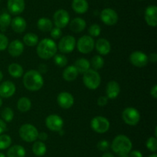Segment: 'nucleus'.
I'll return each instance as SVG.
<instances>
[{"instance_id": "45", "label": "nucleus", "mask_w": 157, "mask_h": 157, "mask_svg": "<svg viewBox=\"0 0 157 157\" xmlns=\"http://www.w3.org/2000/svg\"><path fill=\"white\" fill-rule=\"evenodd\" d=\"M148 60L153 63H156L157 62V53L156 52H153L150 53V55L148 56Z\"/></svg>"}, {"instance_id": "38", "label": "nucleus", "mask_w": 157, "mask_h": 157, "mask_svg": "<svg viewBox=\"0 0 157 157\" xmlns=\"http://www.w3.org/2000/svg\"><path fill=\"white\" fill-rule=\"evenodd\" d=\"M88 33L90 36L92 38L94 37H98L101 33V28L98 24H92L90 27L88 28Z\"/></svg>"}, {"instance_id": "8", "label": "nucleus", "mask_w": 157, "mask_h": 157, "mask_svg": "<svg viewBox=\"0 0 157 157\" xmlns=\"http://www.w3.org/2000/svg\"><path fill=\"white\" fill-rule=\"evenodd\" d=\"M76 38L71 35H67L61 38L58 45V50L61 53H71L76 48Z\"/></svg>"}, {"instance_id": "7", "label": "nucleus", "mask_w": 157, "mask_h": 157, "mask_svg": "<svg viewBox=\"0 0 157 157\" xmlns=\"http://www.w3.org/2000/svg\"><path fill=\"white\" fill-rule=\"evenodd\" d=\"M122 119L126 124L129 126H136L140 121V113L134 107H127L122 112Z\"/></svg>"}, {"instance_id": "55", "label": "nucleus", "mask_w": 157, "mask_h": 157, "mask_svg": "<svg viewBox=\"0 0 157 157\" xmlns=\"http://www.w3.org/2000/svg\"><path fill=\"white\" fill-rule=\"evenodd\" d=\"M120 157H127V155H124V156H120Z\"/></svg>"}, {"instance_id": "47", "label": "nucleus", "mask_w": 157, "mask_h": 157, "mask_svg": "<svg viewBox=\"0 0 157 157\" xmlns=\"http://www.w3.org/2000/svg\"><path fill=\"white\" fill-rule=\"evenodd\" d=\"M150 95H152L153 98L157 99V85H154V86L151 88V90H150Z\"/></svg>"}, {"instance_id": "57", "label": "nucleus", "mask_w": 157, "mask_h": 157, "mask_svg": "<svg viewBox=\"0 0 157 157\" xmlns=\"http://www.w3.org/2000/svg\"><path fill=\"white\" fill-rule=\"evenodd\" d=\"M0 2H1V0H0Z\"/></svg>"}, {"instance_id": "13", "label": "nucleus", "mask_w": 157, "mask_h": 157, "mask_svg": "<svg viewBox=\"0 0 157 157\" xmlns=\"http://www.w3.org/2000/svg\"><path fill=\"white\" fill-rule=\"evenodd\" d=\"M130 63L135 67L144 68L148 64V55L141 51H135L130 55L129 57Z\"/></svg>"}, {"instance_id": "37", "label": "nucleus", "mask_w": 157, "mask_h": 157, "mask_svg": "<svg viewBox=\"0 0 157 157\" xmlns=\"http://www.w3.org/2000/svg\"><path fill=\"white\" fill-rule=\"evenodd\" d=\"M146 146L147 148L150 151V152H155L157 151V139L155 136H151L148 138L146 143Z\"/></svg>"}, {"instance_id": "26", "label": "nucleus", "mask_w": 157, "mask_h": 157, "mask_svg": "<svg viewBox=\"0 0 157 157\" xmlns=\"http://www.w3.org/2000/svg\"><path fill=\"white\" fill-rule=\"evenodd\" d=\"M8 72L12 77L15 78H21L24 75V69L18 63H12L8 67Z\"/></svg>"}, {"instance_id": "42", "label": "nucleus", "mask_w": 157, "mask_h": 157, "mask_svg": "<svg viewBox=\"0 0 157 157\" xmlns=\"http://www.w3.org/2000/svg\"><path fill=\"white\" fill-rule=\"evenodd\" d=\"M108 103V99L106 95H101L99 98L98 99V101H97V103L99 106L101 107H103V106H105Z\"/></svg>"}, {"instance_id": "19", "label": "nucleus", "mask_w": 157, "mask_h": 157, "mask_svg": "<svg viewBox=\"0 0 157 157\" xmlns=\"http://www.w3.org/2000/svg\"><path fill=\"white\" fill-rule=\"evenodd\" d=\"M24 44L18 39H15L9 43L7 49L9 55L12 57H18L24 52Z\"/></svg>"}, {"instance_id": "32", "label": "nucleus", "mask_w": 157, "mask_h": 157, "mask_svg": "<svg viewBox=\"0 0 157 157\" xmlns=\"http://www.w3.org/2000/svg\"><path fill=\"white\" fill-rule=\"evenodd\" d=\"M12 18L10 14L8 12H2L0 15V30L2 32H6L8 28L10 26Z\"/></svg>"}, {"instance_id": "54", "label": "nucleus", "mask_w": 157, "mask_h": 157, "mask_svg": "<svg viewBox=\"0 0 157 157\" xmlns=\"http://www.w3.org/2000/svg\"><path fill=\"white\" fill-rule=\"evenodd\" d=\"M0 157H6V156L4 153H2V152H0Z\"/></svg>"}, {"instance_id": "44", "label": "nucleus", "mask_w": 157, "mask_h": 157, "mask_svg": "<svg viewBox=\"0 0 157 157\" xmlns=\"http://www.w3.org/2000/svg\"><path fill=\"white\" fill-rule=\"evenodd\" d=\"M38 72L41 74L45 73L48 71V66L44 63H41V64L39 65V67H38Z\"/></svg>"}, {"instance_id": "9", "label": "nucleus", "mask_w": 157, "mask_h": 157, "mask_svg": "<svg viewBox=\"0 0 157 157\" xmlns=\"http://www.w3.org/2000/svg\"><path fill=\"white\" fill-rule=\"evenodd\" d=\"M95 41L90 35H83L76 43V47L81 53L88 54L94 49Z\"/></svg>"}, {"instance_id": "5", "label": "nucleus", "mask_w": 157, "mask_h": 157, "mask_svg": "<svg viewBox=\"0 0 157 157\" xmlns=\"http://www.w3.org/2000/svg\"><path fill=\"white\" fill-rule=\"evenodd\" d=\"M39 132L38 129L32 124L25 123L20 126L18 129L19 136L23 141L26 143H34L38 139V135Z\"/></svg>"}, {"instance_id": "34", "label": "nucleus", "mask_w": 157, "mask_h": 157, "mask_svg": "<svg viewBox=\"0 0 157 157\" xmlns=\"http://www.w3.org/2000/svg\"><path fill=\"white\" fill-rule=\"evenodd\" d=\"M1 117L5 123H11L14 119V112L12 108H4L1 112Z\"/></svg>"}, {"instance_id": "20", "label": "nucleus", "mask_w": 157, "mask_h": 157, "mask_svg": "<svg viewBox=\"0 0 157 157\" xmlns=\"http://www.w3.org/2000/svg\"><path fill=\"white\" fill-rule=\"evenodd\" d=\"M94 48L96 49L97 52L100 54V55H108L111 50V45L110 42L104 38H101L98 39L95 42Z\"/></svg>"}, {"instance_id": "3", "label": "nucleus", "mask_w": 157, "mask_h": 157, "mask_svg": "<svg viewBox=\"0 0 157 157\" xmlns=\"http://www.w3.org/2000/svg\"><path fill=\"white\" fill-rule=\"evenodd\" d=\"M111 149L114 153L120 156L127 155L133 148V143L128 136L125 135H118L115 137L110 145Z\"/></svg>"}, {"instance_id": "49", "label": "nucleus", "mask_w": 157, "mask_h": 157, "mask_svg": "<svg viewBox=\"0 0 157 157\" xmlns=\"http://www.w3.org/2000/svg\"><path fill=\"white\" fill-rule=\"evenodd\" d=\"M101 157H114V155L111 153V152H104V154L102 155Z\"/></svg>"}, {"instance_id": "41", "label": "nucleus", "mask_w": 157, "mask_h": 157, "mask_svg": "<svg viewBox=\"0 0 157 157\" xmlns=\"http://www.w3.org/2000/svg\"><path fill=\"white\" fill-rule=\"evenodd\" d=\"M50 35L53 39H58L62 36V31H61V29L58 27H53L50 31Z\"/></svg>"}, {"instance_id": "31", "label": "nucleus", "mask_w": 157, "mask_h": 157, "mask_svg": "<svg viewBox=\"0 0 157 157\" xmlns=\"http://www.w3.org/2000/svg\"><path fill=\"white\" fill-rule=\"evenodd\" d=\"M38 42H39L38 36L33 32H29L23 36V44L29 47H34L37 46Z\"/></svg>"}, {"instance_id": "50", "label": "nucleus", "mask_w": 157, "mask_h": 157, "mask_svg": "<svg viewBox=\"0 0 157 157\" xmlns=\"http://www.w3.org/2000/svg\"><path fill=\"white\" fill-rule=\"evenodd\" d=\"M2 78H3V73H2V71L0 70V83H1V82H2Z\"/></svg>"}, {"instance_id": "46", "label": "nucleus", "mask_w": 157, "mask_h": 157, "mask_svg": "<svg viewBox=\"0 0 157 157\" xmlns=\"http://www.w3.org/2000/svg\"><path fill=\"white\" fill-rule=\"evenodd\" d=\"M38 139L40 140V141H42V142L45 141V140H47L48 139V134L44 132H39L38 135Z\"/></svg>"}, {"instance_id": "43", "label": "nucleus", "mask_w": 157, "mask_h": 157, "mask_svg": "<svg viewBox=\"0 0 157 157\" xmlns=\"http://www.w3.org/2000/svg\"><path fill=\"white\" fill-rule=\"evenodd\" d=\"M129 157H144L142 152L138 150H133L130 151L129 153Z\"/></svg>"}, {"instance_id": "21", "label": "nucleus", "mask_w": 157, "mask_h": 157, "mask_svg": "<svg viewBox=\"0 0 157 157\" xmlns=\"http://www.w3.org/2000/svg\"><path fill=\"white\" fill-rule=\"evenodd\" d=\"M11 27L16 33H22L27 28V22L21 16H16L12 18L11 22Z\"/></svg>"}, {"instance_id": "24", "label": "nucleus", "mask_w": 157, "mask_h": 157, "mask_svg": "<svg viewBox=\"0 0 157 157\" xmlns=\"http://www.w3.org/2000/svg\"><path fill=\"white\" fill-rule=\"evenodd\" d=\"M78 72L75 66H68L64 69L62 73L63 78L67 82H73L78 78Z\"/></svg>"}, {"instance_id": "16", "label": "nucleus", "mask_w": 157, "mask_h": 157, "mask_svg": "<svg viewBox=\"0 0 157 157\" xmlns=\"http://www.w3.org/2000/svg\"><path fill=\"white\" fill-rule=\"evenodd\" d=\"M7 8L9 13L18 15L24 12L25 2V0H8Z\"/></svg>"}, {"instance_id": "22", "label": "nucleus", "mask_w": 157, "mask_h": 157, "mask_svg": "<svg viewBox=\"0 0 157 157\" xmlns=\"http://www.w3.org/2000/svg\"><path fill=\"white\" fill-rule=\"evenodd\" d=\"M86 26H87L86 21L81 17L73 18L69 22L70 29L75 33H80V32H83L85 29Z\"/></svg>"}, {"instance_id": "17", "label": "nucleus", "mask_w": 157, "mask_h": 157, "mask_svg": "<svg viewBox=\"0 0 157 157\" xmlns=\"http://www.w3.org/2000/svg\"><path fill=\"white\" fill-rule=\"evenodd\" d=\"M16 91V87L12 81H5L0 85V97L9 99L13 96Z\"/></svg>"}, {"instance_id": "11", "label": "nucleus", "mask_w": 157, "mask_h": 157, "mask_svg": "<svg viewBox=\"0 0 157 157\" xmlns=\"http://www.w3.org/2000/svg\"><path fill=\"white\" fill-rule=\"evenodd\" d=\"M100 18L104 24L108 26L116 25L119 19L118 14L117 13L114 9H111V8H106V9H103L100 14Z\"/></svg>"}, {"instance_id": "18", "label": "nucleus", "mask_w": 157, "mask_h": 157, "mask_svg": "<svg viewBox=\"0 0 157 157\" xmlns=\"http://www.w3.org/2000/svg\"><path fill=\"white\" fill-rule=\"evenodd\" d=\"M121 86L117 81L112 80L106 86V96L108 99H115L121 93Z\"/></svg>"}, {"instance_id": "56", "label": "nucleus", "mask_w": 157, "mask_h": 157, "mask_svg": "<svg viewBox=\"0 0 157 157\" xmlns=\"http://www.w3.org/2000/svg\"><path fill=\"white\" fill-rule=\"evenodd\" d=\"M139 1H144V0H139Z\"/></svg>"}, {"instance_id": "12", "label": "nucleus", "mask_w": 157, "mask_h": 157, "mask_svg": "<svg viewBox=\"0 0 157 157\" xmlns=\"http://www.w3.org/2000/svg\"><path fill=\"white\" fill-rule=\"evenodd\" d=\"M45 126L52 132H59L64 127V120L57 114H51L45 119Z\"/></svg>"}, {"instance_id": "25", "label": "nucleus", "mask_w": 157, "mask_h": 157, "mask_svg": "<svg viewBox=\"0 0 157 157\" xmlns=\"http://www.w3.org/2000/svg\"><path fill=\"white\" fill-rule=\"evenodd\" d=\"M26 151L21 145L10 146L7 151V157H25Z\"/></svg>"}, {"instance_id": "36", "label": "nucleus", "mask_w": 157, "mask_h": 157, "mask_svg": "<svg viewBox=\"0 0 157 157\" xmlns=\"http://www.w3.org/2000/svg\"><path fill=\"white\" fill-rule=\"evenodd\" d=\"M54 62L59 67H65L67 64V58L63 54H56L54 56Z\"/></svg>"}, {"instance_id": "1", "label": "nucleus", "mask_w": 157, "mask_h": 157, "mask_svg": "<svg viewBox=\"0 0 157 157\" xmlns=\"http://www.w3.org/2000/svg\"><path fill=\"white\" fill-rule=\"evenodd\" d=\"M23 85L31 92H37L44 86V78L38 70L31 69L23 75Z\"/></svg>"}, {"instance_id": "48", "label": "nucleus", "mask_w": 157, "mask_h": 157, "mask_svg": "<svg viewBox=\"0 0 157 157\" xmlns=\"http://www.w3.org/2000/svg\"><path fill=\"white\" fill-rule=\"evenodd\" d=\"M6 130V123L0 119V135L2 134Z\"/></svg>"}, {"instance_id": "6", "label": "nucleus", "mask_w": 157, "mask_h": 157, "mask_svg": "<svg viewBox=\"0 0 157 157\" xmlns=\"http://www.w3.org/2000/svg\"><path fill=\"white\" fill-rule=\"evenodd\" d=\"M110 122L106 117L97 115L90 121V127L97 133H105L110 129Z\"/></svg>"}, {"instance_id": "15", "label": "nucleus", "mask_w": 157, "mask_h": 157, "mask_svg": "<svg viewBox=\"0 0 157 157\" xmlns=\"http://www.w3.org/2000/svg\"><path fill=\"white\" fill-rule=\"evenodd\" d=\"M144 18L149 26L156 27L157 26V7L155 5L149 6L146 9Z\"/></svg>"}, {"instance_id": "10", "label": "nucleus", "mask_w": 157, "mask_h": 157, "mask_svg": "<svg viewBox=\"0 0 157 157\" xmlns=\"http://www.w3.org/2000/svg\"><path fill=\"white\" fill-rule=\"evenodd\" d=\"M71 21L70 14L65 9H58L53 15V22L55 27L64 29Z\"/></svg>"}, {"instance_id": "27", "label": "nucleus", "mask_w": 157, "mask_h": 157, "mask_svg": "<svg viewBox=\"0 0 157 157\" xmlns=\"http://www.w3.org/2000/svg\"><path fill=\"white\" fill-rule=\"evenodd\" d=\"M37 26L40 31L44 32H50L53 28V22L48 18L42 17L37 22Z\"/></svg>"}, {"instance_id": "28", "label": "nucleus", "mask_w": 157, "mask_h": 157, "mask_svg": "<svg viewBox=\"0 0 157 157\" xmlns=\"http://www.w3.org/2000/svg\"><path fill=\"white\" fill-rule=\"evenodd\" d=\"M75 67L78 70V73L84 74L87 72L89 69H90V63L89 60L85 58H80L75 62L74 64Z\"/></svg>"}, {"instance_id": "51", "label": "nucleus", "mask_w": 157, "mask_h": 157, "mask_svg": "<svg viewBox=\"0 0 157 157\" xmlns=\"http://www.w3.org/2000/svg\"><path fill=\"white\" fill-rule=\"evenodd\" d=\"M149 157H157V155H156V152H155V153H153V154H152V155H150Z\"/></svg>"}, {"instance_id": "53", "label": "nucleus", "mask_w": 157, "mask_h": 157, "mask_svg": "<svg viewBox=\"0 0 157 157\" xmlns=\"http://www.w3.org/2000/svg\"><path fill=\"white\" fill-rule=\"evenodd\" d=\"M2 106V99L0 97V108H1Z\"/></svg>"}, {"instance_id": "29", "label": "nucleus", "mask_w": 157, "mask_h": 157, "mask_svg": "<svg viewBox=\"0 0 157 157\" xmlns=\"http://www.w3.org/2000/svg\"><path fill=\"white\" fill-rule=\"evenodd\" d=\"M47 152V146L42 141H35L32 145V152L36 156L41 157L45 155Z\"/></svg>"}, {"instance_id": "30", "label": "nucleus", "mask_w": 157, "mask_h": 157, "mask_svg": "<svg viewBox=\"0 0 157 157\" xmlns=\"http://www.w3.org/2000/svg\"><path fill=\"white\" fill-rule=\"evenodd\" d=\"M32 108V102L28 97H21L17 102V109L21 112H27Z\"/></svg>"}, {"instance_id": "40", "label": "nucleus", "mask_w": 157, "mask_h": 157, "mask_svg": "<svg viewBox=\"0 0 157 157\" xmlns=\"http://www.w3.org/2000/svg\"><path fill=\"white\" fill-rule=\"evenodd\" d=\"M9 38L4 34L0 33V51H4L9 46Z\"/></svg>"}, {"instance_id": "52", "label": "nucleus", "mask_w": 157, "mask_h": 157, "mask_svg": "<svg viewBox=\"0 0 157 157\" xmlns=\"http://www.w3.org/2000/svg\"><path fill=\"white\" fill-rule=\"evenodd\" d=\"M154 135H155V137H156L157 136V127L156 126V127H155V132H154Z\"/></svg>"}, {"instance_id": "39", "label": "nucleus", "mask_w": 157, "mask_h": 157, "mask_svg": "<svg viewBox=\"0 0 157 157\" xmlns=\"http://www.w3.org/2000/svg\"><path fill=\"white\" fill-rule=\"evenodd\" d=\"M110 147V143L106 139L101 140V141L98 142V144H97V148H98L100 151H103V152H106V151H107Z\"/></svg>"}, {"instance_id": "4", "label": "nucleus", "mask_w": 157, "mask_h": 157, "mask_svg": "<svg viewBox=\"0 0 157 157\" xmlns=\"http://www.w3.org/2000/svg\"><path fill=\"white\" fill-rule=\"evenodd\" d=\"M84 85L90 90H95L100 86L101 83V77L99 72L93 69H89L83 74Z\"/></svg>"}, {"instance_id": "33", "label": "nucleus", "mask_w": 157, "mask_h": 157, "mask_svg": "<svg viewBox=\"0 0 157 157\" xmlns=\"http://www.w3.org/2000/svg\"><path fill=\"white\" fill-rule=\"evenodd\" d=\"M90 66L93 67V69L94 70H99L102 69L104 66V59L101 55H96L93 56V58L90 60Z\"/></svg>"}, {"instance_id": "23", "label": "nucleus", "mask_w": 157, "mask_h": 157, "mask_svg": "<svg viewBox=\"0 0 157 157\" xmlns=\"http://www.w3.org/2000/svg\"><path fill=\"white\" fill-rule=\"evenodd\" d=\"M71 7L76 13L84 14L88 11L89 4L87 0H73Z\"/></svg>"}, {"instance_id": "14", "label": "nucleus", "mask_w": 157, "mask_h": 157, "mask_svg": "<svg viewBox=\"0 0 157 157\" xmlns=\"http://www.w3.org/2000/svg\"><path fill=\"white\" fill-rule=\"evenodd\" d=\"M57 103L62 109H68L73 106L75 103V98L70 92H61L57 96Z\"/></svg>"}, {"instance_id": "35", "label": "nucleus", "mask_w": 157, "mask_h": 157, "mask_svg": "<svg viewBox=\"0 0 157 157\" xmlns=\"http://www.w3.org/2000/svg\"><path fill=\"white\" fill-rule=\"evenodd\" d=\"M12 145V138L7 134L0 135V150L9 149Z\"/></svg>"}, {"instance_id": "2", "label": "nucleus", "mask_w": 157, "mask_h": 157, "mask_svg": "<svg viewBox=\"0 0 157 157\" xmlns=\"http://www.w3.org/2000/svg\"><path fill=\"white\" fill-rule=\"evenodd\" d=\"M36 52L39 58L42 59H50L57 54L58 46L52 38H43L38 42Z\"/></svg>"}]
</instances>
